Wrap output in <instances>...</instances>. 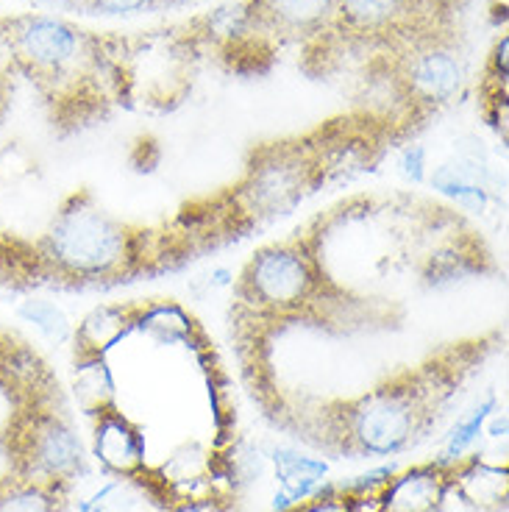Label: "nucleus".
I'll use <instances>...</instances> for the list:
<instances>
[{
  "label": "nucleus",
  "instance_id": "1",
  "mask_svg": "<svg viewBox=\"0 0 509 512\" xmlns=\"http://www.w3.org/2000/svg\"><path fill=\"white\" fill-rule=\"evenodd\" d=\"M0 45L42 95L53 126L76 131L103 115L109 59L90 31L56 14H14L0 17Z\"/></svg>",
  "mask_w": 509,
  "mask_h": 512
},
{
  "label": "nucleus",
  "instance_id": "2",
  "mask_svg": "<svg viewBox=\"0 0 509 512\" xmlns=\"http://www.w3.org/2000/svg\"><path fill=\"white\" fill-rule=\"evenodd\" d=\"M473 362L476 348L457 346L454 359L437 357L420 371L395 376L365 396L345 401L331 415L334 435L323 440H334L345 454L357 457H390L404 451L432 426L440 404Z\"/></svg>",
  "mask_w": 509,
  "mask_h": 512
},
{
  "label": "nucleus",
  "instance_id": "3",
  "mask_svg": "<svg viewBox=\"0 0 509 512\" xmlns=\"http://www.w3.org/2000/svg\"><path fill=\"white\" fill-rule=\"evenodd\" d=\"M109 215L90 190L64 198L45 234L34 240L42 284L98 287L128 282L145 268V237Z\"/></svg>",
  "mask_w": 509,
  "mask_h": 512
},
{
  "label": "nucleus",
  "instance_id": "4",
  "mask_svg": "<svg viewBox=\"0 0 509 512\" xmlns=\"http://www.w3.org/2000/svg\"><path fill=\"white\" fill-rule=\"evenodd\" d=\"M14 410L0 435L9 474L70 490L84 474V448L59 401V384L45 368L6 390Z\"/></svg>",
  "mask_w": 509,
  "mask_h": 512
},
{
  "label": "nucleus",
  "instance_id": "5",
  "mask_svg": "<svg viewBox=\"0 0 509 512\" xmlns=\"http://www.w3.org/2000/svg\"><path fill=\"white\" fill-rule=\"evenodd\" d=\"M240 309L254 320H301L345 307L343 293L329 282L315 245L301 231L284 243L265 245L242 268L234 284Z\"/></svg>",
  "mask_w": 509,
  "mask_h": 512
},
{
  "label": "nucleus",
  "instance_id": "6",
  "mask_svg": "<svg viewBox=\"0 0 509 512\" xmlns=\"http://www.w3.org/2000/svg\"><path fill=\"white\" fill-rule=\"evenodd\" d=\"M387 56L393 59L390 70L395 92L412 115H429L437 106L451 101L465 78V64L451 37V28L418 34Z\"/></svg>",
  "mask_w": 509,
  "mask_h": 512
},
{
  "label": "nucleus",
  "instance_id": "7",
  "mask_svg": "<svg viewBox=\"0 0 509 512\" xmlns=\"http://www.w3.org/2000/svg\"><path fill=\"white\" fill-rule=\"evenodd\" d=\"M229 26L220 34L259 45L315 42L334 20V0H242L220 14Z\"/></svg>",
  "mask_w": 509,
  "mask_h": 512
},
{
  "label": "nucleus",
  "instance_id": "8",
  "mask_svg": "<svg viewBox=\"0 0 509 512\" xmlns=\"http://www.w3.org/2000/svg\"><path fill=\"white\" fill-rule=\"evenodd\" d=\"M437 28L451 26L432 23L418 12L412 0H334V20L320 39L331 37L334 42H354L393 51L407 39Z\"/></svg>",
  "mask_w": 509,
  "mask_h": 512
},
{
  "label": "nucleus",
  "instance_id": "9",
  "mask_svg": "<svg viewBox=\"0 0 509 512\" xmlns=\"http://www.w3.org/2000/svg\"><path fill=\"white\" fill-rule=\"evenodd\" d=\"M457 460H437L418 465L407 474L390 476L376 496V512H443L454 490Z\"/></svg>",
  "mask_w": 509,
  "mask_h": 512
},
{
  "label": "nucleus",
  "instance_id": "10",
  "mask_svg": "<svg viewBox=\"0 0 509 512\" xmlns=\"http://www.w3.org/2000/svg\"><path fill=\"white\" fill-rule=\"evenodd\" d=\"M95 454L112 474L131 476L142 465L145 443L140 429L123 418L115 407H103L95 412Z\"/></svg>",
  "mask_w": 509,
  "mask_h": 512
},
{
  "label": "nucleus",
  "instance_id": "11",
  "mask_svg": "<svg viewBox=\"0 0 509 512\" xmlns=\"http://www.w3.org/2000/svg\"><path fill=\"white\" fill-rule=\"evenodd\" d=\"M454 490L468 507L476 512H504L507 510V468L487 465L482 457L457 460Z\"/></svg>",
  "mask_w": 509,
  "mask_h": 512
},
{
  "label": "nucleus",
  "instance_id": "12",
  "mask_svg": "<svg viewBox=\"0 0 509 512\" xmlns=\"http://www.w3.org/2000/svg\"><path fill=\"white\" fill-rule=\"evenodd\" d=\"M432 187L448 198H454L459 206H465L471 212H482L490 201L487 173H484V165L476 156H471V159L465 156V159L437 167L432 173Z\"/></svg>",
  "mask_w": 509,
  "mask_h": 512
},
{
  "label": "nucleus",
  "instance_id": "13",
  "mask_svg": "<svg viewBox=\"0 0 509 512\" xmlns=\"http://www.w3.org/2000/svg\"><path fill=\"white\" fill-rule=\"evenodd\" d=\"M273 460H276V474L281 479V493L276 496V504H273L276 512L290 510L298 501L309 499L320 479L329 471L326 462L301 457V454H293V451H276Z\"/></svg>",
  "mask_w": 509,
  "mask_h": 512
},
{
  "label": "nucleus",
  "instance_id": "14",
  "mask_svg": "<svg viewBox=\"0 0 509 512\" xmlns=\"http://www.w3.org/2000/svg\"><path fill=\"white\" fill-rule=\"evenodd\" d=\"M67 493L64 487L6 474L0 476V512H64Z\"/></svg>",
  "mask_w": 509,
  "mask_h": 512
},
{
  "label": "nucleus",
  "instance_id": "15",
  "mask_svg": "<svg viewBox=\"0 0 509 512\" xmlns=\"http://www.w3.org/2000/svg\"><path fill=\"white\" fill-rule=\"evenodd\" d=\"M34 284H42L34 243L0 231V290H26Z\"/></svg>",
  "mask_w": 509,
  "mask_h": 512
},
{
  "label": "nucleus",
  "instance_id": "16",
  "mask_svg": "<svg viewBox=\"0 0 509 512\" xmlns=\"http://www.w3.org/2000/svg\"><path fill=\"white\" fill-rule=\"evenodd\" d=\"M20 318H26L28 323H34L39 332L45 334V337H51L56 343H64V340H70V320L64 318V312L51 301H26L23 307H20Z\"/></svg>",
  "mask_w": 509,
  "mask_h": 512
},
{
  "label": "nucleus",
  "instance_id": "17",
  "mask_svg": "<svg viewBox=\"0 0 509 512\" xmlns=\"http://www.w3.org/2000/svg\"><path fill=\"white\" fill-rule=\"evenodd\" d=\"M365 496H359V493H351V490H334V487H326V490H318V493H312L309 499L298 501L293 504L290 510L284 512H357L359 504H362Z\"/></svg>",
  "mask_w": 509,
  "mask_h": 512
},
{
  "label": "nucleus",
  "instance_id": "18",
  "mask_svg": "<svg viewBox=\"0 0 509 512\" xmlns=\"http://www.w3.org/2000/svg\"><path fill=\"white\" fill-rule=\"evenodd\" d=\"M493 410H496V396L487 398L479 410H473L471 418H465V421L459 423L457 429H454V435H451V440H448L446 460H459V457H462V451H465V448L471 446L473 440L479 437L484 421L493 415Z\"/></svg>",
  "mask_w": 509,
  "mask_h": 512
},
{
  "label": "nucleus",
  "instance_id": "19",
  "mask_svg": "<svg viewBox=\"0 0 509 512\" xmlns=\"http://www.w3.org/2000/svg\"><path fill=\"white\" fill-rule=\"evenodd\" d=\"M84 3H87V14H101V17H131V14L162 9V0H84Z\"/></svg>",
  "mask_w": 509,
  "mask_h": 512
},
{
  "label": "nucleus",
  "instance_id": "20",
  "mask_svg": "<svg viewBox=\"0 0 509 512\" xmlns=\"http://www.w3.org/2000/svg\"><path fill=\"white\" fill-rule=\"evenodd\" d=\"M412 3L418 6L423 17H429L432 23H440V26H451L459 9L465 6V0H412Z\"/></svg>",
  "mask_w": 509,
  "mask_h": 512
},
{
  "label": "nucleus",
  "instance_id": "21",
  "mask_svg": "<svg viewBox=\"0 0 509 512\" xmlns=\"http://www.w3.org/2000/svg\"><path fill=\"white\" fill-rule=\"evenodd\" d=\"M401 173L412 181H423L426 176V151L420 145H409L401 154Z\"/></svg>",
  "mask_w": 509,
  "mask_h": 512
},
{
  "label": "nucleus",
  "instance_id": "22",
  "mask_svg": "<svg viewBox=\"0 0 509 512\" xmlns=\"http://www.w3.org/2000/svg\"><path fill=\"white\" fill-rule=\"evenodd\" d=\"M42 12H62V14H87V3L84 0H31Z\"/></svg>",
  "mask_w": 509,
  "mask_h": 512
},
{
  "label": "nucleus",
  "instance_id": "23",
  "mask_svg": "<svg viewBox=\"0 0 509 512\" xmlns=\"http://www.w3.org/2000/svg\"><path fill=\"white\" fill-rule=\"evenodd\" d=\"M187 3H198V0H162V6H187Z\"/></svg>",
  "mask_w": 509,
  "mask_h": 512
}]
</instances>
